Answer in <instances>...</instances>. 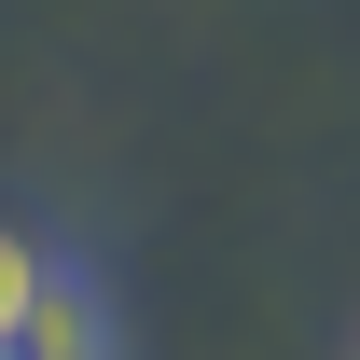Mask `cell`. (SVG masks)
I'll use <instances>...</instances> for the list:
<instances>
[{
	"label": "cell",
	"instance_id": "6da1fadb",
	"mask_svg": "<svg viewBox=\"0 0 360 360\" xmlns=\"http://www.w3.org/2000/svg\"><path fill=\"white\" fill-rule=\"evenodd\" d=\"M0 360H97V305L70 277H42V291L14 305V333H0Z\"/></svg>",
	"mask_w": 360,
	"mask_h": 360
},
{
	"label": "cell",
	"instance_id": "7a4b0ae2",
	"mask_svg": "<svg viewBox=\"0 0 360 360\" xmlns=\"http://www.w3.org/2000/svg\"><path fill=\"white\" fill-rule=\"evenodd\" d=\"M28 291H42V250H28V236L0 222V333H14V305H28Z\"/></svg>",
	"mask_w": 360,
	"mask_h": 360
}]
</instances>
